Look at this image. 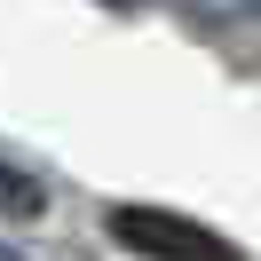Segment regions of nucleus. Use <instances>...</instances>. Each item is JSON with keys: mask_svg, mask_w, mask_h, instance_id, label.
Instances as JSON below:
<instances>
[{"mask_svg": "<svg viewBox=\"0 0 261 261\" xmlns=\"http://www.w3.org/2000/svg\"><path fill=\"white\" fill-rule=\"evenodd\" d=\"M111 245H127L135 261H245L222 229L190 222L174 206H111Z\"/></svg>", "mask_w": 261, "mask_h": 261, "instance_id": "nucleus-1", "label": "nucleus"}, {"mask_svg": "<svg viewBox=\"0 0 261 261\" xmlns=\"http://www.w3.org/2000/svg\"><path fill=\"white\" fill-rule=\"evenodd\" d=\"M0 214H8V222H40V214H48V182L0 159Z\"/></svg>", "mask_w": 261, "mask_h": 261, "instance_id": "nucleus-2", "label": "nucleus"}, {"mask_svg": "<svg viewBox=\"0 0 261 261\" xmlns=\"http://www.w3.org/2000/svg\"><path fill=\"white\" fill-rule=\"evenodd\" d=\"M206 16H238V8H253V0H198Z\"/></svg>", "mask_w": 261, "mask_h": 261, "instance_id": "nucleus-3", "label": "nucleus"}, {"mask_svg": "<svg viewBox=\"0 0 261 261\" xmlns=\"http://www.w3.org/2000/svg\"><path fill=\"white\" fill-rule=\"evenodd\" d=\"M0 261H32V253H16V245H0Z\"/></svg>", "mask_w": 261, "mask_h": 261, "instance_id": "nucleus-4", "label": "nucleus"}, {"mask_svg": "<svg viewBox=\"0 0 261 261\" xmlns=\"http://www.w3.org/2000/svg\"><path fill=\"white\" fill-rule=\"evenodd\" d=\"M111 8H150V0H111Z\"/></svg>", "mask_w": 261, "mask_h": 261, "instance_id": "nucleus-5", "label": "nucleus"}, {"mask_svg": "<svg viewBox=\"0 0 261 261\" xmlns=\"http://www.w3.org/2000/svg\"><path fill=\"white\" fill-rule=\"evenodd\" d=\"M253 8H261V0H253Z\"/></svg>", "mask_w": 261, "mask_h": 261, "instance_id": "nucleus-6", "label": "nucleus"}]
</instances>
